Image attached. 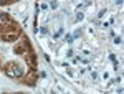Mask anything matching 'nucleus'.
<instances>
[{"label": "nucleus", "instance_id": "f257e3e1", "mask_svg": "<svg viewBox=\"0 0 124 94\" xmlns=\"http://www.w3.org/2000/svg\"><path fill=\"white\" fill-rule=\"evenodd\" d=\"M3 71H5V74L8 76V78H15V79H20L22 76L25 74V69L22 68L20 63H15V61H10L5 65L3 68Z\"/></svg>", "mask_w": 124, "mask_h": 94}, {"label": "nucleus", "instance_id": "f03ea898", "mask_svg": "<svg viewBox=\"0 0 124 94\" xmlns=\"http://www.w3.org/2000/svg\"><path fill=\"white\" fill-rule=\"evenodd\" d=\"M22 36V28H17V30H12V31H3V33H0V38L5 41V43H13V41H17L18 38Z\"/></svg>", "mask_w": 124, "mask_h": 94}, {"label": "nucleus", "instance_id": "7ed1b4c3", "mask_svg": "<svg viewBox=\"0 0 124 94\" xmlns=\"http://www.w3.org/2000/svg\"><path fill=\"white\" fill-rule=\"evenodd\" d=\"M31 45H30V40L27 36H23L22 41L17 40V43H15V46H13V51H15V55H25L27 53V50H30Z\"/></svg>", "mask_w": 124, "mask_h": 94}, {"label": "nucleus", "instance_id": "20e7f679", "mask_svg": "<svg viewBox=\"0 0 124 94\" xmlns=\"http://www.w3.org/2000/svg\"><path fill=\"white\" fill-rule=\"evenodd\" d=\"M22 83L23 84H28V86H35L37 84V79H38V73H37V69H30L27 74H23L22 78Z\"/></svg>", "mask_w": 124, "mask_h": 94}, {"label": "nucleus", "instance_id": "39448f33", "mask_svg": "<svg viewBox=\"0 0 124 94\" xmlns=\"http://www.w3.org/2000/svg\"><path fill=\"white\" fill-rule=\"evenodd\" d=\"M25 56V63H27V66H28L30 69H37V53L33 51V48H30V50H27V53L23 55Z\"/></svg>", "mask_w": 124, "mask_h": 94}, {"label": "nucleus", "instance_id": "423d86ee", "mask_svg": "<svg viewBox=\"0 0 124 94\" xmlns=\"http://www.w3.org/2000/svg\"><path fill=\"white\" fill-rule=\"evenodd\" d=\"M10 22H13V20H12V17H10L8 13L0 12V27H2V25H7V23H10Z\"/></svg>", "mask_w": 124, "mask_h": 94}, {"label": "nucleus", "instance_id": "0eeeda50", "mask_svg": "<svg viewBox=\"0 0 124 94\" xmlns=\"http://www.w3.org/2000/svg\"><path fill=\"white\" fill-rule=\"evenodd\" d=\"M73 40H75V38H73V35H70V33H68L66 36H65V41H66V43H71Z\"/></svg>", "mask_w": 124, "mask_h": 94}, {"label": "nucleus", "instance_id": "6e6552de", "mask_svg": "<svg viewBox=\"0 0 124 94\" xmlns=\"http://www.w3.org/2000/svg\"><path fill=\"white\" fill-rule=\"evenodd\" d=\"M61 33H63V28H60V30H58L56 33L53 35V38H55V40H56V38H60V36H61Z\"/></svg>", "mask_w": 124, "mask_h": 94}, {"label": "nucleus", "instance_id": "1a4fd4ad", "mask_svg": "<svg viewBox=\"0 0 124 94\" xmlns=\"http://www.w3.org/2000/svg\"><path fill=\"white\" fill-rule=\"evenodd\" d=\"M83 18H85V15H83L81 12H78V13H76V20H78V22H81Z\"/></svg>", "mask_w": 124, "mask_h": 94}, {"label": "nucleus", "instance_id": "9d476101", "mask_svg": "<svg viewBox=\"0 0 124 94\" xmlns=\"http://www.w3.org/2000/svg\"><path fill=\"white\" fill-rule=\"evenodd\" d=\"M104 15H106V10H104V8H103V10H99V13H98V18H103Z\"/></svg>", "mask_w": 124, "mask_h": 94}, {"label": "nucleus", "instance_id": "9b49d317", "mask_svg": "<svg viewBox=\"0 0 124 94\" xmlns=\"http://www.w3.org/2000/svg\"><path fill=\"white\" fill-rule=\"evenodd\" d=\"M114 43H116V45H121V43H123V38H121V36H116L114 38Z\"/></svg>", "mask_w": 124, "mask_h": 94}, {"label": "nucleus", "instance_id": "f8f14e48", "mask_svg": "<svg viewBox=\"0 0 124 94\" xmlns=\"http://www.w3.org/2000/svg\"><path fill=\"white\" fill-rule=\"evenodd\" d=\"M50 7H51V8H56V7H58V2H56V0L50 2Z\"/></svg>", "mask_w": 124, "mask_h": 94}, {"label": "nucleus", "instance_id": "ddd939ff", "mask_svg": "<svg viewBox=\"0 0 124 94\" xmlns=\"http://www.w3.org/2000/svg\"><path fill=\"white\" fill-rule=\"evenodd\" d=\"M46 31L48 30L45 28V27H41V28H40V35H46Z\"/></svg>", "mask_w": 124, "mask_h": 94}, {"label": "nucleus", "instance_id": "4468645a", "mask_svg": "<svg viewBox=\"0 0 124 94\" xmlns=\"http://www.w3.org/2000/svg\"><path fill=\"white\" fill-rule=\"evenodd\" d=\"M79 35H81V30H76V31H75V35H73V38H76V36H79Z\"/></svg>", "mask_w": 124, "mask_h": 94}, {"label": "nucleus", "instance_id": "2eb2a0df", "mask_svg": "<svg viewBox=\"0 0 124 94\" xmlns=\"http://www.w3.org/2000/svg\"><path fill=\"white\" fill-rule=\"evenodd\" d=\"M123 3H124V0H116V5H117V7H121Z\"/></svg>", "mask_w": 124, "mask_h": 94}, {"label": "nucleus", "instance_id": "dca6fc26", "mask_svg": "<svg viewBox=\"0 0 124 94\" xmlns=\"http://www.w3.org/2000/svg\"><path fill=\"white\" fill-rule=\"evenodd\" d=\"M73 55H75V53H73V50H70V51H68V53H66V56H68V58H71V56H73Z\"/></svg>", "mask_w": 124, "mask_h": 94}, {"label": "nucleus", "instance_id": "f3484780", "mask_svg": "<svg viewBox=\"0 0 124 94\" xmlns=\"http://www.w3.org/2000/svg\"><path fill=\"white\" fill-rule=\"evenodd\" d=\"M91 78H93V79H96V78H98V73H94V71H91Z\"/></svg>", "mask_w": 124, "mask_h": 94}, {"label": "nucleus", "instance_id": "a211bd4d", "mask_svg": "<svg viewBox=\"0 0 124 94\" xmlns=\"http://www.w3.org/2000/svg\"><path fill=\"white\" fill-rule=\"evenodd\" d=\"M0 68H2V66H0Z\"/></svg>", "mask_w": 124, "mask_h": 94}]
</instances>
